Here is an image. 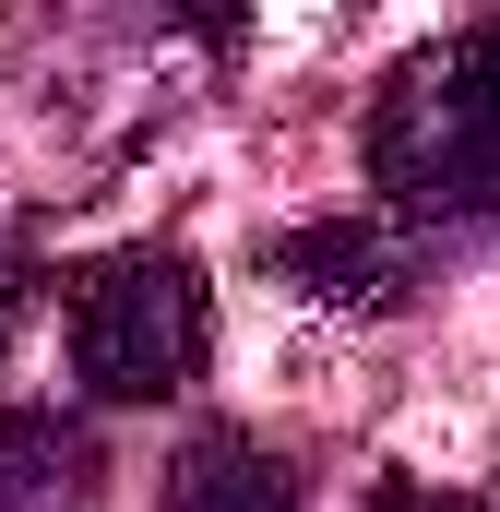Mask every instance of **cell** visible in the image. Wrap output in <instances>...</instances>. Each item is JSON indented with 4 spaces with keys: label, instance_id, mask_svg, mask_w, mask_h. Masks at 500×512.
I'll use <instances>...</instances> for the list:
<instances>
[{
    "label": "cell",
    "instance_id": "cell-3",
    "mask_svg": "<svg viewBox=\"0 0 500 512\" xmlns=\"http://www.w3.org/2000/svg\"><path fill=\"white\" fill-rule=\"evenodd\" d=\"M262 274L286 286V298H310V310H405L417 298V274H429V239L417 227H393V215H310V227H286Z\"/></svg>",
    "mask_w": 500,
    "mask_h": 512
},
{
    "label": "cell",
    "instance_id": "cell-4",
    "mask_svg": "<svg viewBox=\"0 0 500 512\" xmlns=\"http://www.w3.org/2000/svg\"><path fill=\"white\" fill-rule=\"evenodd\" d=\"M167 512H310L298 465L250 429H191L167 453Z\"/></svg>",
    "mask_w": 500,
    "mask_h": 512
},
{
    "label": "cell",
    "instance_id": "cell-5",
    "mask_svg": "<svg viewBox=\"0 0 500 512\" xmlns=\"http://www.w3.org/2000/svg\"><path fill=\"white\" fill-rule=\"evenodd\" d=\"M36 298H48V274H36L24 251H0V358H12V334L36 322Z\"/></svg>",
    "mask_w": 500,
    "mask_h": 512
},
{
    "label": "cell",
    "instance_id": "cell-1",
    "mask_svg": "<svg viewBox=\"0 0 500 512\" xmlns=\"http://www.w3.org/2000/svg\"><path fill=\"white\" fill-rule=\"evenodd\" d=\"M370 191L417 239L500 215V24H465V36L393 60L370 108Z\"/></svg>",
    "mask_w": 500,
    "mask_h": 512
},
{
    "label": "cell",
    "instance_id": "cell-6",
    "mask_svg": "<svg viewBox=\"0 0 500 512\" xmlns=\"http://www.w3.org/2000/svg\"><path fill=\"white\" fill-rule=\"evenodd\" d=\"M370 512H489V501H465V489H429V477H381Z\"/></svg>",
    "mask_w": 500,
    "mask_h": 512
},
{
    "label": "cell",
    "instance_id": "cell-2",
    "mask_svg": "<svg viewBox=\"0 0 500 512\" xmlns=\"http://www.w3.org/2000/svg\"><path fill=\"white\" fill-rule=\"evenodd\" d=\"M203 358H215V286L191 251L131 239L72 274V382L96 405H167L203 382Z\"/></svg>",
    "mask_w": 500,
    "mask_h": 512
}]
</instances>
